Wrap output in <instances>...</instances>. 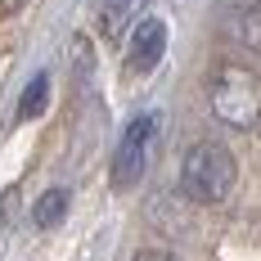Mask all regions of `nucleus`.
<instances>
[{
    "label": "nucleus",
    "instance_id": "nucleus-7",
    "mask_svg": "<svg viewBox=\"0 0 261 261\" xmlns=\"http://www.w3.org/2000/svg\"><path fill=\"white\" fill-rule=\"evenodd\" d=\"M45 90H50L45 72H41V77H32V86H27V95H23V104H18V117H36V113L45 108Z\"/></svg>",
    "mask_w": 261,
    "mask_h": 261
},
{
    "label": "nucleus",
    "instance_id": "nucleus-4",
    "mask_svg": "<svg viewBox=\"0 0 261 261\" xmlns=\"http://www.w3.org/2000/svg\"><path fill=\"white\" fill-rule=\"evenodd\" d=\"M167 54V23L158 18H144L140 27H130V50H126V63L130 72H153Z\"/></svg>",
    "mask_w": 261,
    "mask_h": 261
},
{
    "label": "nucleus",
    "instance_id": "nucleus-3",
    "mask_svg": "<svg viewBox=\"0 0 261 261\" xmlns=\"http://www.w3.org/2000/svg\"><path fill=\"white\" fill-rule=\"evenodd\" d=\"M153 130H158V117L153 113H144V117H135L122 135V144H117V153H113V185L117 189H126L144 176V167H149V149H153Z\"/></svg>",
    "mask_w": 261,
    "mask_h": 261
},
{
    "label": "nucleus",
    "instance_id": "nucleus-2",
    "mask_svg": "<svg viewBox=\"0 0 261 261\" xmlns=\"http://www.w3.org/2000/svg\"><path fill=\"white\" fill-rule=\"evenodd\" d=\"M234 180H239V162H234V153L225 144H216V140L189 144V153L180 162L185 198H194V203H225L230 189H234Z\"/></svg>",
    "mask_w": 261,
    "mask_h": 261
},
{
    "label": "nucleus",
    "instance_id": "nucleus-6",
    "mask_svg": "<svg viewBox=\"0 0 261 261\" xmlns=\"http://www.w3.org/2000/svg\"><path fill=\"white\" fill-rule=\"evenodd\" d=\"M63 212H68V189H45L36 198V207H32V221L41 230H50L54 221H63Z\"/></svg>",
    "mask_w": 261,
    "mask_h": 261
},
{
    "label": "nucleus",
    "instance_id": "nucleus-1",
    "mask_svg": "<svg viewBox=\"0 0 261 261\" xmlns=\"http://www.w3.org/2000/svg\"><path fill=\"white\" fill-rule=\"evenodd\" d=\"M207 104L216 122L234 130H252L261 122V77L243 63H221L207 81Z\"/></svg>",
    "mask_w": 261,
    "mask_h": 261
},
{
    "label": "nucleus",
    "instance_id": "nucleus-8",
    "mask_svg": "<svg viewBox=\"0 0 261 261\" xmlns=\"http://www.w3.org/2000/svg\"><path fill=\"white\" fill-rule=\"evenodd\" d=\"M130 261H176V257L162 252V248H149V252H140V257H130Z\"/></svg>",
    "mask_w": 261,
    "mask_h": 261
},
{
    "label": "nucleus",
    "instance_id": "nucleus-5",
    "mask_svg": "<svg viewBox=\"0 0 261 261\" xmlns=\"http://www.w3.org/2000/svg\"><path fill=\"white\" fill-rule=\"evenodd\" d=\"M140 9V0H104L99 5V27H104V36H122L130 27V14Z\"/></svg>",
    "mask_w": 261,
    "mask_h": 261
}]
</instances>
